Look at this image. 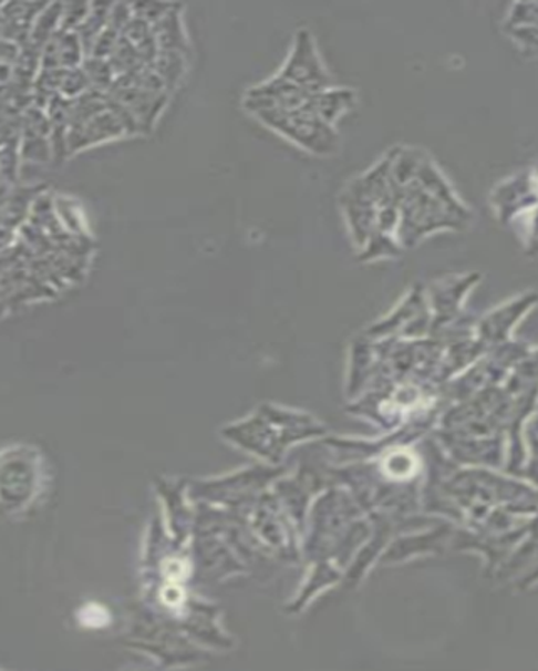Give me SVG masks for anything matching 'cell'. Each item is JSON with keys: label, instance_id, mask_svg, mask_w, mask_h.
<instances>
[{"label": "cell", "instance_id": "obj_3", "mask_svg": "<svg viewBox=\"0 0 538 671\" xmlns=\"http://www.w3.org/2000/svg\"><path fill=\"white\" fill-rule=\"evenodd\" d=\"M355 104V93L352 90H329L321 91V93L312 94V110L315 115L328 123V125H334L335 120L341 118L344 113H348Z\"/></svg>", "mask_w": 538, "mask_h": 671}, {"label": "cell", "instance_id": "obj_5", "mask_svg": "<svg viewBox=\"0 0 538 671\" xmlns=\"http://www.w3.org/2000/svg\"><path fill=\"white\" fill-rule=\"evenodd\" d=\"M414 471V461L411 455L396 454L391 455L387 458V472L391 475H397V477H404V475H411Z\"/></svg>", "mask_w": 538, "mask_h": 671}, {"label": "cell", "instance_id": "obj_2", "mask_svg": "<svg viewBox=\"0 0 538 671\" xmlns=\"http://www.w3.org/2000/svg\"><path fill=\"white\" fill-rule=\"evenodd\" d=\"M277 76L311 94L332 87L331 76L319 58L314 39L308 29L297 32L289 58Z\"/></svg>", "mask_w": 538, "mask_h": 671}, {"label": "cell", "instance_id": "obj_4", "mask_svg": "<svg viewBox=\"0 0 538 671\" xmlns=\"http://www.w3.org/2000/svg\"><path fill=\"white\" fill-rule=\"evenodd\" d=\"M80 621L87 628H101L110 621V615L103 606L87 605L81 609Z\"/></svg>", "mask_w": 538, "mask_h": 671}, {"label": "cell", "instance_id": "obj_1", "mask_svg": "<svg viewBox=\"0 0 538 671\" xmlns=\"http://www.w3.org/2000/svg\"><path fill=\"white\" fill-rule=\"evenodd\" d=\"M254 116L273 132L315 155H331L338 149V132L334 126L322 122L312 107L296 111L263 110L257 111Z\"/></svg>", "mask_w": 538, "mask_h": 671}]
</instances>
